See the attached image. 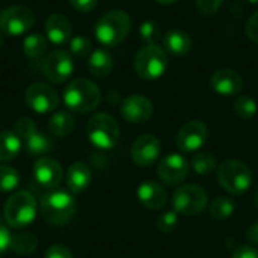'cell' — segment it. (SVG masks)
<instances>
[{
    "instance_id": "37",
    "label": "cell",
    "mask_w": 258,
    "mask_h": 258,
    "mask_svg": "<svg viewBox=\"0 0 258 258\" xmlns=\"http://www.w3.org/2000/svg\"><path fill=\"white\" fill-rule=\"evenodd\" d=\"M245 33L251 41L258 44V11L249 17V20L245 26Z\"/></svg>"
},
{
    "instance_id": "10",
    "label": "cell",
    "mask_w": 258,
    "mask_h": 258,
    "mask_svg": "<svg viewBox=\"0 0 258 258\" xmlns=\"http://www.w3.org/2000/svg\"><path fill=\"white\" fill-rule=\"evenodd\" d=\"M209 141V127L206 122L194 119L181 125L177 133L175 144L183 153H195L201 150Z\"/></svg>"
},
{
    "instance_id": "2",
    "label": "cell",
    "mask_w": 258,
    "mask_h": 258,
    "mask_svg": "<svg viewBox=\"0 0 258 258\" xmlns=\"http://www.w3.org/2000/svg\"><path fill=\"white\" fill-rule=\"evenodd\" d=\"M63 101L74 113H89L101 103V91L88 79H76L65 88Z\"/></svg>"
},
{
    "instance_id": "7",
    "label": "cell",
    "mask_w": 258,
    "mask_h": 258,
    "mask_svg": "<svg viewBox=\"0 0 258 258\" xmlns=\"http://www.w3.org/2000/svg\"><path fill=\"white\" fill-rule=\"evenodd\" d=\"M89 142L98 150H112L119 141V125L109 113H95L86 125Z\"/></svg>"
},
{
    "instance_id": "20",
    "label": "cell",
    "mask_w": 258,
    "mask_h": 258,
    "mask_svg": "<svg viewBox=\"0 0 258 258\" xmlns=\"http://www.w3.org/2000/svg\"><path fill=\"white\" fill-rule=\"evenodd\" d=\"M92 181V171L83 162H76L67 169V186L73 194L85 192Z\"/></svg>"
},
{
    "instance_id": "32",
    "label": "cell",
    "mask_w": 258,
    "mask_h": 258,
    "mask_svg": "<svg viewBox=\"0 0 258 258\" xmlns=\"http://www.w3.org/2000/svg\"><path fill=\"white\" fill-rule=\"evenodd\" d=\"M139 35L147 44H156L162 38V27L154 20H147L139 27Z\"/></svg>"
},
{
    "instance_id": "5",
    "label": "cell",
    "mask_w": 258,
    "mask_h": 258,
    "mask_svg": "<svg viewBox=\"0 0 258 258\" xmlns=\"http://www.w3.org/2000/svg\"><path fill=\"white\" fill-rule=\"evenodd\" d=\"M216 177L219 184L228 194L236 197L246 194L252 186V172L249 166L239 159L224 160L216 169Z\"/></svg>"
},
{
    "instance_id": "12",
    "label": "cell",
    "mask_w": 258,
    "mask_h": 258,
    "mask_svg": "<svg viewBox=\"0 0 258 258\" xmlns=\"http://www.w3.org/2000/svg\"><path fill=\"white\" fill-rule=\"evenodd\" d=\"M157 175L166 186H178L189 175V162L178 153H171L159 160Z\"/></svg>"
},
{
    "instance_id": "13",
    "label": "cell",
    "mask_w": 258,
    "mask_h": 258,
    "mask_svg": "<svg viewBox=\"0 0 258 258\" xmlns=\"http://www.w3.org/2000/svg\"><path fill=\"white\" fill-rule=\"evenodd\" d=\"M27 106L36 113H48L54 110L59 104L57 92L47 83H33L26 89L24 94Z\"/></svg>"
},
{
    "instance_id": "31",
    "label": "cell",
    "mask_w": 258,
    "mask_h": 258,
    "mask_svg": "<svg viewBox=\"0 0 258 258\" xmlns=\"http://www.w3.org/2000/svg\"><path fill=\"white\" fill-rule=\"evenodd\" d=\"M20 184V174L15 168L0 165V192L15 190Z\"/></svg>"
},
{
    "instance_id": "29",
    "label": "cell",
    "mask_w": 258,
    "mask_h": 258,
    "mask_svg": "<svg viewBox=\"0 0 258 258\" xmlns=\"http://www.w3.org/2000/svg\"><path fill=\"white\" fill-rule=\"evenodd\" d=\"M192 169L198 175H209L215 169H218V160L213 153L210 151H198V154L192 159Z\"/></svg>"
},
{
    "instance_id": "41",
    "label": "cell",
    "mask_w": 258,
    "mask_h": 258,
    "mask_svg": "<svg viewBox=\"0 0 258 258\" xmlns=\"http://www.w3.org/2000/svg\"><path fill=\"white\" fill-rule=\"evenodd\" d=\"M246 239H248L249 245L258 248V221L254 222V224H251L249 228L246 230Z\"/></svg>"
},
{
    "instance_id": "27",
    "label": "cell",
    "mask_w": 258,
    "mask_h": 258,
    "mask_svg": "<svg viewBox=\"0 0 258 258\" xmlns=\"http://www.w3.org/2000/svg\"><path fill=\"white\" fill-rule=\"evenodd\" d=\"M38 248V239L32 233H18L11 239V251L17 255H30Z\"/></svg>"
},
{
    "instance_id": "28",
    "label": "cell",
    "mask_w": 258,
    "mask_h": 258,
    "mask_svg": "<svg viewBox=\"0 0 258 258\" xmlns=\"http://www.w3.org/2000/svg\"><path fill=\"white\" fill-rule=\"evenodd\" d=\"M47 38L41 33H30L23 41V51L30 59H38L47 51Z\"/></svg>"
},
{
    "instance_id": "30",
    "label": "cell",
    "mask_w": 258,
    "mask_h": 258,
    "mask_svg": "<svg viewBox=\"0 0 258 258\" xmlns=\"http://www.w3.org/2000/svg\"><path fill=\"white\" fill-rule=\"evenodd\" d=\"M234 113L242 119H252L258 112L257 101L249 95H239L234 100Z\"/></svg>"
},
{
    "instance_id": "43",
    "label": "cell",
    "mask_w": 258,
    "mask_h": 258,
    "mask_svg": "<svg viewBox=\"0 0 258 258\" xmlns=\"http://www.w3.org/2000/svg\"><path fill=\"white\" fill-rule=\"evenodd\" d=\"M2 45H3V36H2V33H0V48H2Z\"/></svg>"
},
{
    "instance_id": "40",
    "label": "cell",
    "mask_w": 258,
    "mask_h": 258,
    "mask_svg": "<svg viewBox=\"0 0 258 258\" xmlns=\"http://www.w3.org/2000/svg\"><path fill=\"white\" fill-rule=\"evenodd\" d=\"M98 0H70L71 6L79 12H89L97 6Z\"/></svg>"
},
{
    "instance_id": "36",
    "label": "cell",
    "mask_w": 258,
    "mask_h": 258,
    "mask_svg": "<svg viewBox=\"0 0 258 258\" xmlns=\"http://www.w3.org/2000/svg\"><path fill=\"white\" fill-rule=\"evenodd\" d=\"M45 258H74L73 252L68 246L62 245V243H54L51 245L47 252H45Z\"/></svg>"
},
{
    "instance_id": "11",
    "label": "cell",
    "mask_w": 258,
    "mask_h": 258,
    "mask_svg": "<svg viewBox=\"0 0 258 258\" xmlns=\"http://www.w3.org/2000/svg\"><path fill=\"white\" fill-rule=\"evenodd\" d=\"M74 71L71 54L63 50H54L42 60V74L51 83H65Z\"/></svg>"
},
{
    "instance_id": "26",
    "label": "cell",
    "mask_w": 258,
    "mask_h": 258,
    "mask_svg": "<svg viewBox=\"0 0 258 258\" xmlns=\"http://www.w3.org/2000/svg\"><path fill=\"white\" fill-rule=\"evenodd\" d=\"M48 130L57 138H65L74 130V118L68 112H56L48 121Z\"/></svg>"
},
{
    "instance_id": "14",
    "label": "cell",
    "mask_w": 258,
    "mask_h": 258,
    "mask_svg": "<svg viewBox=\"0 0 258 258\" xmlns=\"http://www.w3.org/2000/svg\"><path fill=\"white\" fill-rule=\"evenodd\" d=\"M160 154H162V142L156 135H150V133L139 136L133 142L130 150L132 160L135 162V165L141 168L151 166L154 162L160 159Z\"/></svg>"
},
{
    "instance_id": "8",
    "label": "cell",
    "mask_w": 258,
    "mask_h": 258,
    "mask_svg": "<svg viewBox=\"0 0 258 258\" xmlns=\"http://www.w3.org/2000/svg\"><path fill=\"white\" fill-rule=\"evenodd\" d=\"M172 210L183 216H197L206 210L209 206L207 192L197 186V184H184L178 186L174 190L172 200Z\"/></svg>"
},
{
    "instance_id": "44",
    "label": "cell",
    "mask_w": 258,
    "mask_h": 258,
    "mask_svg": "<svg viewBox=\"0 0 258 258\" xmlns=\"http://www.w3.org/2000/svg\"><path fill=\"white\" fill-rule=\"evenodd\" d=\"M255 206H257V209H258V190H257V194H255Z\"/></svg>"
},
{
    "instance_id": "35",
    "label": "cell",
    "mask_w": 258,
    "mask_h": 258,
    "mask_svg": "<svg viewBox=\"0 0 258 258\" xmlns=\"http://www.w3.org/2000/svg\"><path fill=\"white\" fill-rule=\"evenodd\" d=\"M195 3H197L198 12L201 15L210 17V15H215L219 11L224 0H195Z\"/></svg>"
},
{
    "instance_id": "15",
    "label": "cell",
    "mask_w": 258,
    "mask_h": 258,
    "mask_svg": "<svg viewBox=\"0 0 258 258\" xmlns=\"http://www.w3.org/2000/svg\"><path fill=\"white\" fill-rule=\"evenodd\" d=\"M154 107L150 98L144 95H128L121 103V116L132 124L147 122L153 116Z\"/></svg>"
},
{
    "instance_id": "19",
    "label": "cell",
    "mask_w": 258,
    "mask_h": 258,
    "mask_svg": "<svg viewBox=\"0 0 258 258\" xmlns=\"http://www.w3.org/2000/svg\"><path fill=\"white\" fill-rule=\"evenodd\" d=\"M44 30H45V35L51 44L62 45L71 39L73 27H71L70 20L65 15L53 14L47 18V21L44 24Z\"/></svg>"
},
{
    "instance_id": "6",
    "label": "cell",
    "mask_w": 258,
    "mask_h": 258,
    "mask_svg": "<svg viewBox=\"0 0 258 258\" xmlns=\"http://www.w3.org/2000/svg\"><path fill=\"white\" fill-rule=\"evenodd\" d=\"M168 65H169L168 54L165 48H162L157 44H147L145 47H142L136 53L133 62V68L136 74L145 80H156L162 77L166 73Z\"/></svg>"
},
{
    "instance_id": "38",
    "label": "cell",
    "mask_w": 258,
    "mask_h": 258,
    "mask_svg": "<svg viewBox=\"0 0 258 258\" xmlns=\"http://www.w3.org/2000/svg\"><path fill=\"white\" fill-rule=\"evenodd\" d=\"M11 239H12V236L6 227V222H3L0 219V255L5 254L11 248Z\"/></svg>"
},
{
    "instance_id": "39",
    "label": "cell",
    "mask_w": 258,
    "mask_h": 258,
    "mask_svg": "<svg viewBox=\"0 0 258 258\" xmlns=\"http://www.w3.org/2000/svg\"><path fill=\"white\" fill-rule=\"evenodd\" d=\"M231 258H258V248L252 245H242L233 252Z\"/></svg>"
},
{
    "instance_id": "25",
    "label": "cell",
    "mask_w": 258,
    "mask_h": 258,
    "mask_svg": "<svg viewBox=\"0 0 258 258\" xmlns=\"http://www.w3.org/2000/svg\"><path fill=\"white\" fill-rule=\"evenodd\" d=\"M21 142L24 144L27 153L33 156H41L51 150V141L44 133L38 132V128H35L26 138H23Z\"/></svg>"
},
{
    "instance_id": "42",
    "label": "cell",
    "mask_w": 258,
    "mask_h": 258,
    "mask_svg": "<svg viewBox=\"0 0 258 258\" xmlns=\"http://www.w3.org/2000/svg\"><path fill=\"white\" fill-rule=\"evenodd\" d=\"M159 5H165V6H168V5H172V3H177L178 0H156Z\"/></svg>"
},
{
    "instance_id": "16",
    "label": "cell",
    "mask_w": 258,
    "mask_h": 258,
    "mask_svg": "<svg viewBox=\"0 0 258 258\" xmlns=\"http://www.w3.org/2000/svg\"><path fill=\"white\" fill-rule=\"evenodd\" d=\"M62 166L50 157H42L33 165V178L44 189H56L62 183Z\"/></svg>"
},
{
    "instance_id": "33",
    "label": "cell",
    "mask_w": 258,
    "mask_h": 258,
    "mask_svg": "<svg viewBox=\"0 0 258 258\" xmlns=\"http://www.w3.org/2000/svg\"><path fill=\"white\" fill-rule=\"evenodd\" d=\"M92 50V44L86 36H74L70 39V54L76 59L86 57Z\"/></svg>"
},
{
    "instance_id": "17",
    "label": "cell",
    "mask_w": 258,
    "mask_h": 258,
    "mask_svg": "<svg viewBox=\"0 0 258 258\" xmlns=\"http://www.w3.org/2000/svg\"><path fill=\"white\" fill-rule=\"evenodd\" d=\"M210 86L219 95L233 97V95L240 94V91L243 89V79L236 70L221 68L212 74Z\"/></svg>"
},
{
    "instance_id": "24",
    "label": "cell",
    "mask_w": 258,
    "mask_h": 258,
    "mask_svg": "<svg viewBox=\"0 0 258 258\" xmlns=\"http://www.w3.org/2000/svg\"><path fill=\"white\" fill-rule=\"evenodd\" d=\"M236 210V201L230 197H216L209 204V213L215 221H227Z\"/></svg>"
},
{
    "instance_id": "21",
    "label": "cell",
    "mask_w": 258,
    "mask_h": 258,
    "mask_svg": "<svg viewBox=\"0 0 258 258\" xmlns=\"http://www.w3.org/2000/svg\"><path fill=\"white\" fill-rule=\"evenodd\" d=\"M163 47L174 56H184L192 50V38L183 30H169L163 35Z\"/></svg>"
},
{
    "instance_id": "22",
    "label": "cell",
    "mask_w": 258,
    "mask_h": 258,
    "mask_svg": "<svg viewBox=\"0 0 258 258\" xmlns=\"http://www.w3.org/2000/svg\"><path fill=\"white\" fill-rule=\"evenodd\" d=\"M88 70L94 77H98V79L109 76L110 71L113 70V59L110 53L103 48L92 51L88 59Z\"/></svg>"
},
{
    "instance_id": "18",
    "label": "cell",
    "mask_w": 258,
    "mask_h": 258,
    "mask_svg": "<svg viewBox=\"0 0 258 258\" xmlns=\"http://www.w3.org/2000/svg\"><path fill=\"white\" fill-rule=\"evenodd\" d=\"M138 200L148 210H162L168 203V194L165 187L153 180H147L138 187Z\"/></svg>"
},
{
    "instance_id": "23",
    "label": "cell",
    "mask_w": 258,
    "mask_h": 258,
    "mask_svg": "<svg viewBox=\"0 0 258 258\" xmlns=\"http://www.w3.org/2000/svg\"><path fill=\"white\" fill-rule=\"evenodd\" d=\"M21 139L15 132L3 130L0 132V162H9L15 159L21 150Z\"/></svg>"
},
{
    "instance_id": "45",
    "label": "cell",
    "mask_w": 258,
    "mask_h": 258,
    "mask_svg": "<svg viewBox=\"0 0 258 258\" xmlns=\"http://www.w3.org/2000/svg\"><path fill=\"white\" fill-rule=\"evenodd\" d=\"M248 2H251L252 5H258V0H248Z\"/></svg>"
},
{
    "instance_id": "34",
    "label": "cell",
    "mask_w": 258,
    "mask_h": 258,
    "mask_svg": "<svg viewBox=\"0 0 258 258\" xmlns=\"http://www.w3.org/2000/svg\"><path fill=\"white\" fill-rule=\"evenodd\" d=\"M156 227L160 233L163 234H171L177 227H178V213L174 210L163 212L156 222Z\"/></svg>"
},
{
    "instance_id": "1",
    "label": "cell",
    "mask_w": 258,
    "mask_h": 258,
    "mask_svg": "<svg viewBox=\"0 0 258 258\" xmlns=\"http://www.w3.org/2000/svg\"><path fill=\"white\" fill-rule=\"evenodd\" d=\"M130 29L132 20L128 14L121 9H112L103 14L94 26L97 39L106 47H116L121 44L128 36Z\"/></svg>"
},
{
    "instance_id": "4",
    "label": "cell",
    "mask_w": 258,
    "mask_h": 258,
    "mask_svg": "<svg viewBox=\"0 0 258 258\" xmlns=\"http://www.w3.org/2000/svg\"><path fill=\"white\" fill-rule=\"evenodd\" d=\"M77 203L71 194L65 190H54L41 201V215L48 225L63 227L76 215Z\"/></svg>"
},
{
    "instance_id": "3",
    "label": "cell",
    "mask_w": 258,
    "mask_h": 258,
    "mask_svg": "<svg viewBox=\"0 0 258 258\" xmlns=\"http://www.w3.org/2000/svg\"><path fill=\"white\" fill-rule=\"evenodd\" d=\"M38 213V204L35 197L27 190H18L12 194L3 207V218L8 227L15 230L30 225Z\"/></svg>"
},
{
    "instance_id": "9",
    "label": "cell",
    "mask_w": 258,
    "mask_h": 258,
    "mask_svg": "<svg viewBox=\"0 0 258 258\" xmlns=\"http://www.w3.org/2000/svg\"><path fill=\"white\" fill-rule=\"evenodd\" d=\"M35 12L23 5H15L0 12V30L5 35L20 36L35 24Z\"/></svg>"
}]
</instances>
